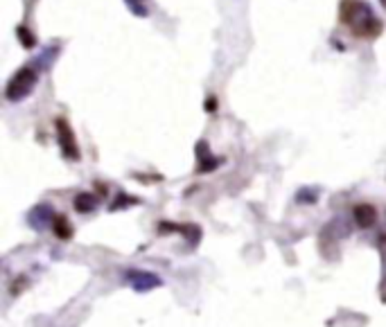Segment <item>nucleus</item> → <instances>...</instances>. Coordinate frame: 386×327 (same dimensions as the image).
<instances>
[{"label": "nucleus", "mask_w": 386, "mask_h": 327, "mask_svg": "<svg viewBox=\"0 0 386 327\" xmlns=\"http://www.w3.org/2000/svg\"><path fill=\"white\" fill-rule=\"evenodd\" d=\"M339 21L357 39H375L384 32V21L377 19L373 7L364 0H341Z\"/></svg>", "instance_id": "nucleus-1"}, {"label": "nucleus", "mask_w": 386, "mask_h": 327, "mask_svg": "<svg viewBox=\"0 0 386 327\" xmlns=\"http://www.w3.org/2000/svg\"><path fill=\"white\" fill-rule=\"evenodd\" d=\"M39 82V71L34 66H23L19 68L12 77H10V82H7L5 86V97L7 102H23V100H28L32 95V91H34V86H37Z\"/></svg>", "instance_id": "nucleus-2"}, {"label": "nucleus", "mask_w": 386, "mask_h": 327, "mask_svg": "<svg viewBox=\"0 0 386 327\" xmlns=\"http://www.w3.org/2000/svg\"><path fill=\"white\" fill-rule=\"evenodd\" d=\"M55 136H57V144H59V149H62L64 158L73 160V162H77L82 158V151H80V144H77L75 131H73V127L68 124L66 118L55 120Z\"/></svg>", "instance_id": "nucleus-3"}, {"label": "nucleus", "mask_w": 386, "mask_h": 327, "mask_svg": "<svg viewBox=\"0 0 386 327\" xmlns=\"http://www.w3.org/2000/svg\"><path fill=\"white\" fill-rule=\"evenodd\" d=\"M122 280L134 291H138V294H149V291L163 287V280L158 278L156 273L138 269V266H129V269H125L122 271Z\"/></svg>", "instance_id": "nucleus-4"}, {"label": "nucleus", "mask_w": 386, "mask_h": 327, "mask_svg": "<svg viewBox=\"0 0 386 327\" xmlns=\"http://www.w3.org/2000/svg\"><path fill=\"white\" fill-rule=\"evenodd\" d=\"M55 217H57V212H55L53 205H50V203H37L28 212V226L32 230H37V232H43L48 228H53Z\"/></svg>", "instance_id": "nucleus-5"}, {"label": "nucleus", "mask_w": 386, "mask_h": 327, "mask_svg": "<svg viewBox=\"0 0 386 327\" xmlns=\"http://www.w3.org/2000/svg\"><path fill=\"white\" fill-rule=\"evenodd\" d=\"M194 153H196V171H199V174H208V171L217 169V167L221 165V162H224V158H217V156H214V153L210 151L208 142H205V140L196 142Z\"/></svg>", "instance_id": "nucleus-6"}, {"label": "nucleus", "mask_w": 386, "mask_h": 327, "mask_svg": "<svg viewBox=\"0 0 386 327\" xmlns=\"http://www.w3.org/2000/svg\"><path fill=\"white\" fill-rule=\"evenodd\" d=\"M353 219L362 230H371L377 223V208L371 203H357L353 208Z\"/></svg>", "instance_id": "nucleus-7"}, {"label": "nucleus", "mask_w": 386, "mask_h": 327, "mask_svg": "<svg viewBox=\"0 0 386 327\" xmlns=\"http://www.w3.org/2000/svg\"><path fill=\"white\" fill-rule=\"evenodd\" d=\"M321 232H323L321 242L323 239H330L332 244H337V242H341V239H346L350 235V223L346 219H341V217H334Z\"/></svg>", "instance_id": "nucleus-8"}, {"label": "nucleus", "mask_w": 386, "mask_h": 327, "mask_svg": "<svg viewBox=\"0 0 386 327\" xmlns=\"http://www.w3.org/2000/svg\"><path fill=\"white\" fill-rule=\"evenodd\" d=\"M100 205V199L93 192H80L73 199V208L80 212V214H89V212H95Z\"/></svg>", "instance_id": "nucleus-9"}, {"label": "nucleus", "mask_w": 386, "mask_h": 327, "mask_svg": "<svg viewBox=\"0 0 386 327\" xmlns=\"http://www.w3.org/2000/svg\"><path fill=\"white\" fill-rule=\"evenodd\" d=\"M57 55H59V46H55V43H53V46L43 48L41 53H39L37 57H34V64H32V66L37 68L39 73H41V71H48V68L55 64Z\"/></svg>", "instance_id": "nucleus-10"}, {"label": "nucleus", "mask_w": 386, "mask_h": 327, "mask_svg": "<svg viewBox=\"0 0 386 327\" xmlns=\"http://www.w3.org/2000/svg\"><path fill=\"white\" fill-rule=\"evenodd\" d=\"M53 232H55V235H57L59 239H71L73 232H75V228L71 226V221H68L66 214H59V212H57L55 223H53Z\"/></svg>", "instance_id": "nucleus-11"}, {"label": "nucleus", "mask_w": 386, "mask_h": 327, "mask_svg": "<svg viewBox=\"0 0 386 327\" xmlns=\"http://www.w3.org/2000/svg\"><path fill=\"white\" fill-rule=\"evenodd\" d=\"M319 201V190L316 187H300L296 192V203L300 205H314Z\"/></svg>", "instance_id": "nucleus-12"}, {"label": "nucleus", "mask_w": 386, "mask_h": 327, "mask_svg": "<svg viewBox=\"0 0 386 327\" xmlns=\"http://www.w3.org/2000/svg\"><path fill=\"white\" fill-rule=\"evenodd\" d=\"M125 5L129 7V12L134 16H138V19H147L149 16V7L145 5V0H125Z\"/></svg>", "instance_id": "nucleus-13"}, {"label": "nucleus", "mask_w": 386, "mask_h": 327, "mask_svg": "<svg viewBox=\"0 0 386 327\" xmlns=\"http://www.w3.org/2000/svg\"><path fill=\"white\" fill-rule=\"evenodd\" d=\"M16 37H19V41L23 43V48H34L37 46V37H34V34L25 28V25H21V28H16Z\"/></svg>", "instance_id": "nucleus-14"}, {"label": "nucleus", "mask_w": 386, "mask_h": 327, "mask_svg": "<svg viewBox=\"0 0 386 327\" xmlns=\"http://www.w3.org/2000/svg\"><path fill=\"white\" fill-rule=\"evenodd\" d=\"M136 203H138V199H136V196H131V194H118V199H116L113 205H111V210L129 208V205H136Z\"/></svg>", "instance_id": "nucleus-15"}, {"label": "nucleus", "mask_w": 386, "mask_h": 327, "mask_svg": "<svg viewBox=\"0 0 386 327\" xmlns=\"http://www.w3.org/2000/svg\"><path fill=\"white\" fill-rule=\"evenodd\" d=\"M205 111H208V113H214V111H217V97L214 95H210L208 100H205Z\"/></svg>", "instance_id": "nucleus-16"}, {"label": "nucleus", "mask_w": 386, "mask_h": 327, "mask_svg": "<svg viewBox=\"0 0 386 327\" xmlns=\"http://www.w3.org/2000/svg\"><path fill=\"white\" fill-rule=\"evenodd\" d=\"M380 5H382V7H386V0H380Z\"/></svg>", "instance_id": "nucleus-17"}]
</instances>
